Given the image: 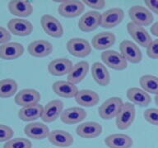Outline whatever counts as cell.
Here are the masks:
<instances>
[{
	"instance_id": "cell-28",
	"label": "cell",
	"mask_w": 158,
	"mask_h": 148,
	"mask_svg": "<svg viewBox=\"0 0 158 148\" xmlns=\"http://www.w3.org/2000/svg\"><path fill=\"white\" fill-rule=\"evenodd\" d=\"M89 71V64L86 61H80L73 66L71 71L67 75V81L77 85L83 81Z\"/></svg>"
},
{
	"instance_id": "cell-34",
	"label": "cell",
	"mask_w": 158,
	"mask_h": 148,
	"mask_svg": "<svg viewBox=\"0 0 158 148\" xmlns=\"http://www.w3.org/2000/svg\"><path fill=\"white\" fill-rule=\"evenodd\" d=\"M145 120L152 125L158 126V109L149 108L143 113Z\"/></svg>"
},
{
	"instance_id": "cell-39",
	"label": "cell",
	"mask_w": 158,
	"mask_h": 148,
	"mask_svg": "<svg viewBox=\"0 0 158 148\" xmlns=\"http://www.w3.org/2000/svg\"><path fill=\"white\" fill-rule=\"evenodd\" d=\"M144 3L151 12L158 15V0H145Z\"/></svg>"
},
{
	"instance_id": "cell-21",
	"label": "cell",
	"mask_w": 158,
	"mask_h": 148,
	"mask_svg": "<svg viewBox=\"0 0 158 148\" xmlns=\"http://www.w3.org/2000/svg\"><path fill=\"white\" fill-rule=\"evenodd\" d=\"M73 63L65 58H58L52 60L48 65V71L51 75L61 76L68 75L73 68Z\"/></svg>"
},
{
	"instance_id": "cell-25",
	"label": "cell",
	"mask_w": 158,
	"mask_h": 148,
	"mask_svg": "<svg viewBox=\"0 0 158 148\" xmlns=\"http://www.w3.org/2000/svg\"><path fill=\"white\" fill-rule=\"evenodd\" d=\"M52 89L57 96L63 98H75L79 91L76 85L68 81H57L53 83Z\"/></svg>"
},
{
	"instance_id": "cell-30",
	"label": "cell",
	"mask_w": 158,
	"mask_h": 148,
	"mask_svg": "<svg viewBox=\"0 0 158 148\" xmlns=\"http://www.w3.org/2000/svg\"><path fill=\"white\" fill-rule=\"evenodd\" d=\"M44 107L40 104L22 107L18 111V117L24 122H31L41 118Z\"/></svg>"
},
{
	"instance_id": "cell-22",
	"label": "cell",
	"mask_w": 158,
	"mask_h": 148,
	"mask_svg": "<svg viewBox=\"0 0 158 148\" xmlns=\"http://www.w3.org/2000/svg\"><path fill=\"white\" fill-rule=\"evenodd\" d=\"M10 13L16 17H27L33 12V6L29 1L12 0L7 5Z\"/></svg>"
},
{
	"instance_id": "cell-33",
	"label": "cell",
	"mask_w": 158,
	"mask_h": 148,
	"mask_svg": "<svg viewBox=\"0 0 158 148\" xmlns=\"http://www.w3.org/2000/svg\"><path fill=\"white\" fill-rule=\"evenodd\" d=\"M3 148H32V143L27 138H16L5 142Z\"/></svg>"
},
{
	"instance_id": "cell-1",
	"label": "cell",
	"mask_w": 158,
	"mask_h": 148,
	"mask_svg": "<svg viewBox=\"0 0 158 148\" xmlns=\"http://www.w3.org/2000/svg\"><path fill=\"white\" fill-rule=\"evenodd\" d=\"M123 105L122 99L113 96L107 99L98 109L99 115L104 120H110L116 118Z\"/></svg>"
},
{
	"instance_id": "cell-15",
	"label": "cell",
	"mask_w": 158,
	"mask_h": 148,
	"mask_svg": "<svg viewBox=\"0 0 158 148\" xmlns=\"http://www.w3.org/2000/svg\"><path fill=\"white\" fill-rule=\"evenodd\" d=\"M24 46L18 42H8L0 45V59L13 60L23 55Z\"/></svg>"
},
{
	"instance_id": "cell-9",
	"label": "cell",
	"mask_w": 158,
	"mask_h": 148,
	"mask_svg": "<svg viewBox=\"0 0 158 148\" xmlns=\"http://www.w3.org/2000/svg\"><path fill=\"white\" fill-rule=\"evenodd\" d=\"M64 111V102L60 100H52L44 105L41 119L44 123H53L60 118Z\"/></svg>"
},
{
	"instance_id": "cell-32",
	"label": "cell",
	"mask_w": 158,
	"mask_h": 148,
	"mask_svg": "<svg viewBox=\"0 0 158 148\" xmlns=\"http://www.w3.org/2000/svg\"><path fill=\"white\" fill-rule=\"evenodd\" d=\"M18 85L14 79L5 78L0 81V98H9L17 93Z\"/></svg>"
},
{
	"instance_id": "cell-27",
	"label": "cell",
	"mask_w": 158,
	"mask_h": 148,
	"mask_svg": "<svg viewBox=\"0 0 158 148\" xmlns=\"http://www.w3.org/2000/svg\"><path fill=\"white\" fill-rule=\"evenodd\" d=\"M126 96L132 104L142 107L149 105L152 101L150 95L142 88L138 87H131L128 89L126 92Z\"/></svg>"
},
{
	"instance_id": "cell-29",
	"label": "cell",
	"mask_w": 158,
	"mask_h": 148,
	"mask_svg": "<svg viewBox=\"0 0 158 148\" xmlns=\"http://www.w3.org/2000/svg\"><path fill=\"white\" fill-rule=\"evenodd\" d=\"M100 96L96 91L91 90H81L75 96L77 104L82 107H93L99 103Z\"/></svg>"
},
{
	"instance_id": "cell-40",
	"label": "cell",
	"mask_w": 158,
	"mask_h": 148,
	"mask_svg": "<svg viewBox=\"0 0 158 148\" xmlns=\"http://www.w3.org/2000/svg\"><path fill=\"white\" fill-rule=\"evenodd\" d=\"M150 31L153 35L158 37V22H155L154 24L152 25V27L150 28Z\"/></svg>"
},
{
	"instance_id": "cell-31",
	"label": "cell",
	"mask_w": 158,
	"mask_h": 148,
	"mask_svg": "<svg viewBox=\"0 0 158 148\" xmlns=\"http://www.w3.org/2000/svg\"><path fill=\"white\" fill-rule=\"evenodd\" d=\"M139 84L143 91L147 93L153 94L155 96H158V77L151 75L146 74L143 75L139 79Z\"/></svg>"
},
{
	"instance_id": "cell-7",
	"label": "cell",
	"mask_w": 158,
	"mask_h": 148,
	"mask_svg": "<svg viewBox=\"0 0 158 148\" xmlns=\"http://www.w3.org/2000/svg\"><path fill=\"white\" fill-rule=\"evenodd\" d=\"M40 25L43 31L49 36L60 38L64 35V27L61 22L52 15H43L40 18Z\"/></svg>"
},
{
	"instance_id": "cell-37",
	"label": "cell",
	"mask_w": 158,
	"mask_h": 148,
	"mask_svg": "<svg viewBox=\"0 0 158 148\" xmlns=\"http://www.w3.org/2000/svg\"><path fill=\"white\" fill-rule=\"evenodd\" d=\"M82 2L84 5L90 7L94 9H102L106 7V1L105 0H83Z\"/></svg>"
},
{
	"instance_id": "cell-38",
	"label": "cell",
	"mask_w": 158,
	"mask_h": 148,
	"mask_svg": "<svg viewBox=\"0 0 158 148\" xmlns=\"http://www.w3.org/2000/svg\"><path fill=\"white\" fill-rule=\"evenodd\" d=\"M11 39H12V35L9 31L0 26V45L8 43Z\"/></svg>"
},
{
	"instance_id": "cell-23",
	"label": "cell",
	"mask_w": 158,
	"mask_h": 148,
	"mask_svg": "<svg viewBox=\"0 0 158 148\" xmlns=\"http://www.w3.org/2000/svg\"><path fill=\"white\" fill-rule=\"evenodd\" d=\"M105 144L109 148H131L133 141L127 134L114 133L105 138Z\"/></svg>"
},
{
	"instance_id": "cell-17",
	"label": "cell",
	"mask_w": 158,
	"mask_h": 148,
	"mask_svg": "<svg viewBox=\"0 0 158 148\" xmlns=\"http://www.w3.org/2000/svg\"><path fill=\"white\" fill-rule=\"evenodd\" d=\"M102 126L96 122H85L79 124L76 128L77 134L82 138L93 139L102 133Z\"/></svg>"
},
{
	"instance_id": "cell-14",
	"label": "cell",
	"mask_w": 158,
	"mask_h": 148,
	"mask_svg": "<svg viewBox=\"0 0 158 148\" xmlns=\"http://www.w3.org/2000/svg\"><path fill=\"white\" fill-rule=\"evenodd\" d=\"M41 96L38 91L35 89H23L17 92L14 98L15 103L21 107L39 104Z\"/></svg>"
},
{
	"instance_id": "cell-24",
	"label": "cell",
	"mask_w": 158,
	"mask_h": 148,
	"mask_svg": "<svg viewBox=\"0 0 158 148\" xmlns=\"http://www.w3.org/2000/svg\"><path fill=\"white\" fill-rule=\"evenodd\" d=\"M115 41V35L112 32L104 31L94 35L91 39V45L97 50H104L113 46Z\"/></svg>"
},
{
	"instance_id": "cell-41",
	"label": "cell",
	"mask_w": 158,
	"mask_h": 148,
	"mask_svg": "<svg viewBox=\"0 0 158 148\" xmlns=\"http://www.w3.org/2000/svg\"><path fill=\"white\" fill-rule=\"evenodd\" d=\"M155 103L156 105L158 106V96H155Z\"/></svg>"
},
{
	"instance_id": "cell-26",
	"label": "cell",
	"mask_w": 158,
	"mask_h": 148,
	"mask_svg": "<svg viewBox=\"0 0 158 148\" xmlns=\"http://www.w3.org/2000/svg\"><path fill=\"white\" fill-rule=\"evenodd\" d=\"M91 76L93 80L101 86H108L110 82V75L108 69L101 62H96L91 66Z\"/></svg>"
},
{
	"instance_id": "cell-35",
	"label": "cell",
	"mask_w": 158,
	"mask_h": 148,
	"mask_svg": "<svg viewBox=\"0 0 158 148\" xmlns=\"http://www.w3.org/2000/svg\"><path fill=\"white\" fill-rule=\"evenodd\" d=\"M14 132L12 128L5 124H0V142H3L12 139Z\"/></svg>"
},
{
	"instance_id": "cell-13",
	"label": "cell",
	"mask_w": 158,
	"mask_h": 148,
	"mask_svg": "<svg viewBox=\"0 0 158 148\" xmlns=\"http://www.w3.org/2000/svg\"><path fill=\"white\" fill-rule=\"evenodd\" d=\"M7 30L17 36H27L33 31V25L28 20L12 18L7 22Z\"/></svg>"
},
{
	"instance_id": "cell-36",
	"label": "cell",
	"mask_w": 158,
	"mask_h": 148,
	"mask_svg": "<svg viewBox=\"0 0 158 148\" xmlns=\"http://www.w3.org/2000/svg\"><path fill=\"white\" fill-rule=\"evenodd\" d=\"M146 49L147 55L150 59H158V39H153Z\"/></svg>"
},
{
	"instance_id": "cell-18",
	"label": "cell",
	"mask_w": 158,
	"mask_h": 148,
	"mask_svg": "<svg viewBox=\"0 0 158 148\" xmlns=\"http://www.w3.org/2000/svg\"><path fill=\"white\" fill-rule=\"evenodd\" d=\"M86 116V111L81 107H70L63 111L60 119L65 124H76L82 122Z\"/></svg>"
},
{
	"instance_id": "cell-16",
	"label": "cell",
	"mask_w": 158,
	"mask_h": 148,
	"mask_svg": "<svg viewBox=\"0 0 158 148\" xmlns=\"http://www.w3.org/2000/svg\"><path fill=\"white\" fill-rule=\"evenodd\" d=\"M25 134L28 138L34 140H43L44 138H48L49 135V128L44 123L40 122L30 123L25 126Z\"/></svg>"
},
{
	"instance_id": "cell-3",
	"label": "cell",
	"mask_w": 158,
	"mask_h": 148,
	"mask_svg": "<svg viewBox=\"0 0 158 148\" xmlns=\"http://www.w3.org/2000/svg\"><path fill=\"white\" fill-rule=\"evenodd\" d=\"M136 109L134 105L129 102L123 103L120 111L116 117V126L120 130H126L134 122Z\"/></svg>"
},
{
	"instance_id": "cell-11",
	"label": "cell",
	"mask_w": 158,
	"mask_h": 148,
	"mask_svg": "<svg viewBox=\"0 0 158 148\" xmlns=\"http://www.w3.org/2000/svg\"><path fill=\"white\" fill-rule=\"evenodd\" d=\"M124 18V12L122 8L113 7L106 10L101 14V26L106 29H110L118 26Z\"/></svg>"
},
{
	"instance_id": "cell-20",
	"label": "cell",
	"mask_w": 158,
	"mask_h": 148,
	"mask_svg": "<svg viewBox=\"0 0 158 148\" xmlns=\"http://www.w3.org/2000/svg\"><path fill=\"white\" fill-rule=\"evenodd\" d=\"M48 140L52 145L58 147H69L74 142L73 137L71 133L61 129L50 131Z\"/></svg>"
},
{
	"instance_id": "cell-12",
	"label": "cell",
	"mask_w": 158,
	"mask_h": 148,
	"mask_svg": "<svg viewBox=\"0 0 158 148\" xmlns=\"http://www.w3.org/2000/svg\"><path fill=\"white\" fill-rule=\"evenodd\" d=\"M127 31L133 39L140 46L147 48L152 41L151 35L143 27L137 26L133 22H128L127 24Z\"/></svg>"
},
{
	"instance_id": "cell-19",
	"label": "cell",
	"mask_w": 158,
	"mask_h": 148,
	"mask_svg": "<svg viewBox=\"0 0 158 148\" xmlns=\"http://www.w3.org/2000/svg\"><path fill=\"white\" fill-rule=\"evenodd\" d=\"M27 51L31 56L35 58H44L53 52V45L49 41L44 39H36L30 43Z\"/></svg>"
},
{
	"instance_id": "cell-8",
	"label": "cell",
	"mask_w": 158,
	"mask_h": 148,
	"mask_svg": "<svg viewBox=\"0 0 158 148\" xmlns=\"http://www.w3.org/2000/svg\"><path fill=\"white\" fill-rule=\"evenodd\" d=\"M119 51L124 59L132 64H138L143 59V54L138 46L131 40H123L119 44Z\"/></svg>"
},
{
	"instance_id": "cell-4",
	"label": "cell",
	"mask_w": 158,
	"mask_h": 148,
	"mask_svg": "<svg viewBox=\"0 0 158 148\" xmlns=\"http://www.w3.org/2000/svg\"><path fill=\"white\" fill-rule=\"evenodd\" d=\"M67 50L77 58H85L91 53V46L86 39L79 37L72 38L67 42Z\"/></svg>"
},
{
	"instance_id": "cell-6",
	"label": "cell",
	"mask_w": 158,
	"mask_h": 148,
	"mask_svg": "<svg viewBox=\"0 0 158 148\" xmlns=\"http://www.w3.org/2000/svg\"><path fill=\"white\" fill-rule=\"evenodd\" d=\"M85 11V5L79 0H64L60 2L58 12L61 17L73 18L80 16Z\"/></svg>"
},
{
	"instance_id": "cell-5",
	"label": "cell",
	"mask_w": 158,
	"mask_h": 148,
	"mask_svg": "<svg viewBox=\"0 0 158 148\" xmlns=\"http://www.w3.org/2000/svg\"><path fill=\"white\" fill-rule=\"evenodd\" d=\"M101 59L105 65L108 66L109 68L121 71L128 67V61L124 59V57L121 54V53L109 49L101 53Z\"/></svg>"
},
{
	"instance_id": "cell-2",
	"label": "cell",
	"mask_w": 158,
	"mask_h": 148,
	"mask_svg": "<svg viewBox=\"0 0 158 148\" xmlns=\"http://www.w3.org/2000/svg\"><path fill=\"white\" fill-rule=\"evenodd\" d=\"M128 16L133 22L139 27H148L153 22V14L146 7L135 5L128 10Z\"/></svg>"
},
{
	"instance_id": "cell-10",
	"label": "cell",
	"mask_w": 158,
	"mask_h": 148,
	"mask_svg": "<svg viewBox=\"0 0 158 148\" xmlns=\"http://www.w3.org/2000/svg\"><path fill=\"white\" fill-rule=\"evenodd\" d=\"M101 13L96 11H89L84 13L78 21V27L81 31L91 32L101 26Z\"/></svg>"
}]
</instances>
